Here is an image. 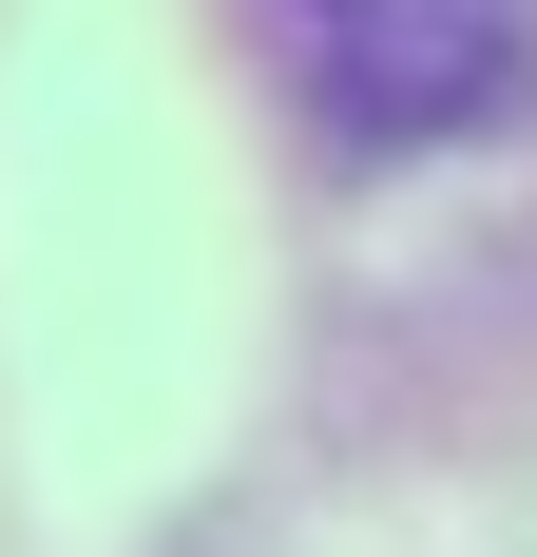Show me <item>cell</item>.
Wrapping results in <instances>:
<instances>
[{
  "label": "cell",
  "mask_w": 537,
  "mask_h": 557,
  "mask_svg": "<svg viewBox=\"0 0 537 557\" xmlns=\"http://www.w3.org/2000/svg\"><path fill=\"white\" fill-rule=\"evenodd\" d=\"M288 39H308V77H326L346 135H480L519 97L537 20L519 0H288Z\"/></svg>",
  "instance_id": "1"
}]
</instances>
